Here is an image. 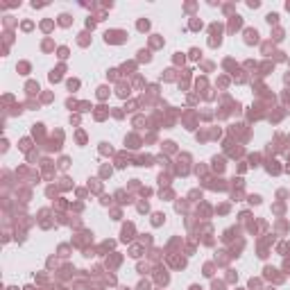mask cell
<instances>
[{"label": "cell", "mask_w": 290, "mask_h": 290, "mask_svg": "<svg viewBox=\"0 0 290 290\" xmlns=\"http://www.w3.org/2000/svg\"><path fill=\"white\" fill-rule=\"evenodd\" d=\"M104 39H107V43H122V41H127V34L120 30H111L104 34Z\"/></svg>", "instance_id": "obj_1"}, {"label": "cell", "mask_w": 290, "mask_h": 290, "mask_svg": "<svg viewBox=\"0 0 290 290\" xmlns=\"http://www.w3.org/2000/svg\"><path fill=\"white\" fill-rule=\"evenodd\" d=\"M27 93H30V95H34V93H39L41 91V88H39V84H36V82H27Z\"/></svg>", "instance_id": "obj_2"}, {"label": "cell", "mask_w": 290, "mask_h": 290, "mask_svg": "<svg viewBox=\"0 0 290 290\" xmlns=\"http://www.w3.org/2000/svg\"><path fill=\"white\" fill-rule=\"evenodd\" d=\"M59 25H64V27L70 25V16H68V14H61V16H59Z\"/></svg>", "instance_id": "obj_3"}, {"label": "cell", "mask_w": 290, "mask_h": 290, "mask_svg": "<svg viewBox=\"0 0 290 290\" xmlns=\"http://www.w3.org/2000/svg\"><path fill=\"white\" fill-rule=\"evenodd\" d=\"M163 218H165L163 213H154V218H152V225H156V227H159L161 222H163Z\"/></svg>", "instance_id": "obj_4"}, {"label": "cell", "mask_w": 290, "mask_h": 290, "mask_svg": "<svg viewBox=\"0 0 290 290\" xmlns=\"http://www.w3.org/2000/svg\"><path fill=\"white\" fill-rule=\"evenodd\" d=\"M18 70H21V75H27V73H30V64H25V61L18 64Z\"/></svg>", "instance_id": "obj_5"}, {"label": "cell", "mask_w": 290, "mask_h": 290, "mask_svg": "<svg viewBox=\"0 0 290 290\" xmlns=\"http://www.w3.org/2000/svg\"><path fill=\"white\" fill-rule=\"evenodd\" d=\"M107 95H109V91H107V86H100V88H98V98H100V100H104V98H107Z\"/></svg>", "instance_id": "obj_6"}, {"label": "cell", "mask_w": 290, "mask_h": 290, "mask_svg": "<svg viewBox=\"0 0 290 290\" xmlns=\"http://www.w3.org/2000/svg\"><path fill=\"white\" fill-rule=\"evenodd\" d=\"M268 23H270V25H277V23H279V16H277V14H268Z\"/></svg>", "instance_id": "obj_7"}, {"label": "cell", "mask_w": 290, "mask_h": 290, "mask_svg": "<svg viewBox=\"0 0 290 290\" xmlns=\"http://www.w3.org/2000/svg\"><path fill=\"white\" fill-rule=\"evenodd\" d=\"M138 30H141V32L150 30V23H147V21H138Z\"/></svg>", "instance_id": "obj_8"}, {"label": "cell", "mask_w": 290, "mask_h": 290, "mask_svg": "<svg viewBox=\"0 0 290 290\" xmlns=\"http://www.w3.org/2000/svg\"><path fill=\"white\" fill-rule=\"evenodd\" d=\"M77 86H79L77 79H68V88H70V91H73V88H77Z\"/></svg>", "instance_id": "obj_9"}, {"label": "cell", "mask_w": 290, "mask_h": 290, "mask_svg": "<svg viewBox=\"0 0 290 290\" xmlns=\"http://www.w3.org/2000/svg\"><path fill=\"white\" fill-rule=\"evenodd\" d=\"M59 57H61V59H66V57H68V48H59Z\"/></svg>", "instance_id": "obj_10"}, {"label": "cell", "mask_w": 290, "mask_h": 290, "mask_svg": "<svg viewBox=\"0 0 290 290\" xmlns=\"http://www.w3.org/2000/svg\"><path fill=\"white\" fill-rule=\"evenodd\" d=\"M9 290H18V288H9Z\"/></svg>", "instance_id": "obj_11"}]
</instances>
